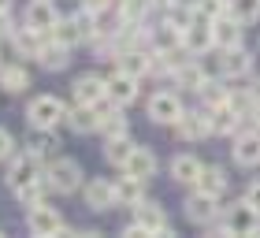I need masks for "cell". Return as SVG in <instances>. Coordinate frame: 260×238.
<instances>
[{
	"label": "cell",
	"mask_w": 260,
	"mask_h": 238,
	"mask_svg": "<svg viewBox=\"0 0 260 238\" xmlns=\"http://www.w3.org/2000/svg\"><path fill=\"white\" fill-rule=\"evenodd\" d=\"M26 119H30L34 130H52L56 123H63V119H67V108H63L60 97H52V93H41V97L30 101Z\"/></svg>",
	"instance_id": "obj_1"
},
{
	"label": "cell",
	"mask_w": 260,
	"mask_h": 238,
	"mask_svg": "<svg viewBox=\"0 0 260 238\" xmlns=\"http://www.w3.org/2000/svg\"><path fill=\"white\" fill-rule=\"evenodd\" d=\"M182 45L190 49L193 56H205L212 45H216V38H212V22H201V19H193L190 26L182 30Z\"/></svg>",
	"instance_id": "obj_9"
},
{
	"label": "cell",
	"mask_w": 260,
	"mask_h": 238,
	"mask_svg": "<svg viewBox=\"0 0 260 238\" xmlns=\"http://www.w3.org/2000/svg\"><path fill=\"white\" fill-rule=\"evenodd\" d=\"M227 11L238 22H253L260 15V0H227Z\"/></svg>",
	"instance_id": "obj_31"
},
{
	"label": "cell",
	"mask_w": 260,
	"mask_h": 238,
	"mask_svg": "<svg viewBox=\"0 0 260 238\" xmlns=\"http://www.w3.org/2000/svg\"><path fill=\"white\" fill-rule=\"evenodd\" d=\"M45 186H49V183H41V178H34V183H26V186H19L15 190V194H19V201H22V205H41V194H45Z\"/></svg>",
	"instance_id": "obj_33"
},
{
	"label": "cell",
	"mask_w": 260,
	"mask_h": 238,
	"mask_svg": "<svg viewBox=\"0 0 260 238\" xmlns=\"http://www.w3.org/2000/svg\"><path fill=\"white\" fill-rule=\"evenodd\" d=\"M152 4H164V8H171V4H175V0H152Z\"/></svg>",
	"instance_id": "obj_40"
},
{
	"label": "cell",
	"mask_w": 260,
	"mask_h": 238,
	"mask_svg": "<svg viewBox=\"0 0 260 238\" xmlns=\"http://www.w3.org/2000/svg\"><path fill=\"white\" fill-rule=\"evenodd\" d=\"M138 93H141L138 78H134V75H126V71H115V75L108 78V101H115L119 108H123V104H134V101H138Z\"/></svg>",
	"instance_id": "obj_7"
},
{
	"label": "cell",
	"mask_w": 260,
	"mask_h": 238,
	"mask_svg": "<svg viewBox=\"0 0 260 238\" xmlns=\"http://www.w3.org/2000/svg\"><path fill=\"white\" fill-rule=\"evenodd\" d=\"M119 71L141 78L145 71H152V56H149L145 49H123V56H119Z\"/></svg>",
	"instance_id": "obj_21"
},
{
	"label": "cell",
	"mask_w": 260,
	"mask_h": 238,
	"mask_svg": "<svg viewBox=\"0 0 260 238\" xmlns=\"http://www.w3.org/2000/svg\"><path fill=\"white\" fill-rule=\"evenodd\" d=\"M256 123H260V115H256Z\"/></svg>",
	"instance_id": "obj_42"
},
{
	"label": "cell",
	"mask_w": 260,
	"mask_h": 238,
	"mask_svg": "<svg viewBox=\"0 0 260 238\" xmlns=\"http://www.w3.org/2000/svg\"><path fill=\"white\" fill-rule=\"evenodd\" d=\"M82 8L97 15V11H108V8H112V0H82Z\"/></svg>",
	"instance_id": "obj_38"
},
{
	"label": "cell",
	"mask_w": 260,
	"mask_h": 238,
	"mask_svg": "<svg viewBox=\"0 0 260 238\" xmlns=\"http://www.w3.org/2000/svg\"><path fill=\"white\" fill-rule=\"evenodd\" d=\"M253 71V56L242 49V45H234V49H223L219 56V78H245Z\"/></svg>",
	"instance_id": "obj_6"
},
{
	"label": "cell",
	"mask_w": 260,
	"mask_h": 238,
	"mask_svg": "<svg viewBox=\"0 0 260 238\" xmlns=\"http://www.w3.org/2000/svg\"><path fill=\"white\" fill-rule=\"evenodd\" d=\"M212 38H216L219 49H234V45H242V22L231 15V11H223V15L212 22Z\"/></svg>",
	"instance_id": "obj_11"
},
{
	"label": "cell",
	"mask_w": 260,
	"mask_h": 238,
	"mask_svg": "<svg viewBox=\"0 0 260 238\" xmlns=\"http://www.w3.org/2000/svg\"><path fill=\"white\" fill-rule=\"evenodd\" d=\"M245 201H249V205L260 212V178H253V183H249V190H245Z\"/></svg>",
	"instance_id": "obj_37"
},
{
	"label": "cell",
	"mask_w": 260,
	"mask_h": 238,
	"mask_svg": "<svg viewBox=\"0 0 260 238\" xmlns=\"http://www.w3.org/2000/svg\"><path fill=\"white\" fill-rule=\"evenodd\" d=\"M41 38H45V34H38L34 26H22V30H15V34H11L15 49H19V52H26V56H38V52H41V45H45Z\"/></svg>",
	"instance_id": "obj_28"
},
{
	"label": "cell",
	"mask_w": 260,
	"mask_h": 238,
	"mask_svg": "<svg viewBox=\"0 0 260 238\" xmlns=\"http://www.w3.org/2000/svg\"><path fill=\"white\" fill-rule=\"evenodd\" d=\"M182 112H186V108H182V101L175 97V93H156V97L149 101V119H152V123H168V127H175Z\"/></svg>",
	"instance_id": "obj_5"
},
{
	"label": "cell",
	"mask_w": 260,
	"mask_h": 238,
	"mask_svg": "<svg viewBox=\"0 0 260 238\" xmlns=\"http://www.w3.org/2000/svg\"><path fill=\"white\" fill-rule=\"evenodd\" d=\"M11 153H15V141H11L8 130H0V160H8Z\"/></svg>",
	"instance_id": "obj_36"
},
{
	"label": "cell",
	"mask_w": 260,
	"mask_h": 238,
	"mask_svg": "<svg viewBox=\"0 0 260 238\" xmlns=\"http://www.w3.org/2000/svg\"><path fill=\"white\" fill-rule=\"evenodd\" d=\"M175 82L201 93V86L208 82V75H205V67H201V64H182V67H175Z\"/></svg>",
	"instance_id": "obj_26"
},
{
	"label": "cell",
	"mask_w": 260,
	"mask_h": 238,
	"mask_svg": "<svg viewBox=\"0 0 260 238\" xmlns=\"http://www.w3.org/2000/svg\"><path fill=\"white\" fill-rule=\"evenodd\" d=\"M134 223L145 234H171L168 227V216L156 209V205H149V201H138V209H134Z\"/></svg>",
	"instance_id": "obj_8"
},
{
	"label": "cell",
	"mask_w": 260,
	"mask_h": 238,
	"mask_svg": "<svg viewBox=\"0 0 260 238\" xmlns=\"http://www.w3.org/2000/svg\"><path fill=\"white\" fill-rule=\"evenodd\" d=\"M186 220H190V223H212V220H216V197L197 190V194L186 201Z\"/></svg>",
	"instance_id": "obj_17"
},
{
	"label": "cell",
	"mask_w": 260,
	"mask_h": 238,
	"mask_svg": "<svg viewBox=\"0 0 260 238\" xmlns=\"http://www.w3.org/2000/svg\"><path fill=\"white\" fill-rule=\"evenodd\" d=\"M130 153H134V141H130L126 134H119V138H108V145H104V160H108L112 168H126Z\"/></svg>",
	"instance_id": "obj_22"
},
{
	"label": "cell",
	"mask_w": 260,
	"mask_h": 238,
	"mask_svg": "<svg viewBox=\"0 0 260 238\" xmlns=\"http://www.w3.org/2000/svg\"><path fill=\"white\" fill-rule=\"evenodd\" d=\"M101 127H104V138H119V134H126V119L119 115V108H112L108 115H101Z\"/></svg>",
	"instance_id": "obj_34"
},
{
	"label": "cell",
	"mask_w": 260,
	"mask_h": 238,
	"mask_svg": "<svg viewBox=\"0 0 260 238\" xmlns=\"http://www.w3.org/2000/svg\"><path fill=\"white\" fill-rule=\"evenodd\" d=\"M38 64L49 67V71H63L67 67V45L63 41H45L41 52H38Z\"/></svg>",
	"instance_id": "obj_23"
},
{
	"label": "cell",
	"mask_w": 260,
	"mask_h": 238,
	"mask_svg": "<svg viewBox=\"0 0 260 238\" xmlns=\"http://www.w3.org/2000/svg\"><path fill=\"white\" fill-rule=\"evenodd\" d=\"M201 164L193 153H179V157L171 160V178L175 183H182V186H197V178H201Z\"/></svg>",
	"instance_id": "obj_15"
},
{
	"label": "cell",
	"mask_w": 260,
	"mask_h": 238,
	"mask_svg": "<svg viewBox=\"0 0 260 238\" xmlns=\"http://www.w3.org/2000/svg\"><path fill=\"white\" fill-rule=\"evenodd\" d=\"M26 223H30V231H34V234H67L63 216H60L56 209H49V205H34Z\"/></svg>",
	"instance_id": "obj_4"
},
{
	"label": "cell",
	"mask_w": 260,
	"mask_h": 238,
	"mask_svg": "<svg viewBox=\"0 0 260 238\" xmlns=\"http://www.w3.org/2000/svg\"><path fill=\"white\" fill-rule=\"evenodd\" d=\"M45 175H49V178H45L49 190H56V194H75V190L82 186V168L75 160H56Z\"/></svg>",
	"instance_id": "obj_3"
},
{
	"label": "cell",
	"mask_w": 260,
	"mask_h": 238,
	"mask_svg": "<svg viewBox=\"0 0 260 238\" xmlns=\"http://www.w3.org/2000/svg\"><path fill=\"white\" fill-rule=\"evenodd\" d=\"M249 93H253V97L260 101V78H256V82H253V86H249Z\"/></svg>",
	"instance_id": "obj_39"
},
{
	"label": "cell",
	"mask_w": 260,
	"mask_h": 238,
	"mask_svg": "<svg viewBox=\"0 0 260 238\" xmlns=\"http://www.w3.org/2000/svg\"><path fill=\"white\" fill-rule=\"evenodd\" d=\"M227 11V0H193V19L201 22H216Z\"/></svg>",
	"instance_id": "obj_30"
},
{
	"label": "cell",
	"mask_w": 260,
	"mask_h": 238,
	"mask_svg": "<svg viewBox=\"0 0 260 238\" xmlns=\"http://www.w3.org/2000/svg\"><path fill=\"white\" fill-rule=\"evenodd\" d=\"M234 160L242 168H256L260 164V134H242L234 141Z\"/></svg>",
	"instance_id": "obj_20"
},
{
	"label": "cell",
	"mask_w": 260,
	"mask_h": 238,
	"mask_svg": "<svg viewBox=\"0 0 260 238\" xmlns=\"http://www.w3.org/2000/svg\"><path fill=\"white\" fill-rule=\"evenodd\" d=\"M141 186H145V178L126 175L123 183H115V201H119V205H138L141 201Z\"/></svg>",
	"instance_id": "obj_27"
},
{
	"label": "cell",
	"mask_w": 260,
	"mask_h": 238,
	"mask_svg": "<svg viewBox=\"0 0 260 238\" xmlns=\"http://www.w3.org/2000/svg\"><path fill=\"white\" fill-rule=\"evenodd\" d=\"M175 130H179V138L197 141V138H205L212 130V119H208V112H182L179 123H175Z\"/></svg>",
	"instance_id": "obj_14"
},
{
	"label": "cell",
	"mask_w": 260,
	"mask_h": 238,
	"mask_svg": "<svg viewBox=\"0 0 260 238\" xmlns=\"http://www.w3.org/2000/svg\"><path fill=\"white\" fill-rule=\"evenodd\" d=\"M152 0H119V11H123V19L126 22H141V15L149 11Z\"/></svg>",
	"instance_id": "obj_35"
},
{
	"label": "cell",
	"mask_w": 260,
	"mask_h": 238,
	"mask_svg": "<svg viewBox=\"0 0 260 238\" xmlns=\"http://www.w3.org/2000/svg\"><path fill=\"white\" fill-rule=\"evenodd\" d=\"M56 22H60V15H56L52 0H34V4L26 8V26H34L38 34H52Z\"/></svg>",
	"instance_id": "obj_10"
},
{
	"label": "cell",
	"mask_w": 260,
	"mask_h": 238,
	"mask_svg": "<svg viewBox=\"0 0 260 238\" xmlns=\"http://www.w3.org/2000/svg\"><path fill=\"white\" fill-rule=\"evenodd\" d=\"M260 231V212L249 201H234L223 209V234H253Z\"/></svg>",
	"instance_id": "obj_2"
},
{
	"label": "cell",
	"mask_w": 260,
	"mask_h": 238,
	"mask_svg": "<svg viewBox=\"0 0 260 238\" xmlns=\"http://www.w3.org/2000/svg\"><path fill=\"white\" fill-rule=\"evenodd\" d=\"M197 190H201V194H212V197H219L223 190H227V171H223V168H201Z\"/></svg>",
	"instance_id": "obj_25"
},
{
	"label": "cell",
	"mask_w": 260,
	"mask_h": 238,
	"mask_svg": "<svg viewBox=\"0 0 260 238\" xmlns=\"http://www.w3.org/2000/svg\"><path fill=\"white\" fill-rule=\"evenodd\" d=\"M208 119H212V130H216V134H234V130H238V123H242V115L234 112L231 104H219V108H212Z\"/></svg>",
	"instance_id": "obj_24"
},
{
	"label": "cell",
	"mask_w": 260,
	"mask_h": 238,
	"mask_svg": "<svg viewBox=\"0 0 260 238\" xmlns=\"http://www.w3.org/2000/svg\"><path fill=\"white\" fill-rule=\"evenodd\" d=\"M86 205H89L93 212H104V209L119 205V201H115V183H104V178H93V183L86 186Z\"/></svg>",
	"instance_id": "obj_16"
},
{
	"label": "cell",
	"mask_w": 260,
	"mask_h": 238,
	"mask_svg": "<svg viewBox=\"0 0 260 238\" xmlns=\"http://www.w3.org/2000/svg\"><path fill=\"white\" fill-rule=\"evenodd\" d=\"M67 123H71V130H78V134H89V130L101 127V115H97L93 104H75V108L67 112Z\"/></svg>",
	"instance_id": "obj_18"
},
{
	"label": "cell",
	"mask_w": 260,
	"mask_h": 238,
	"mask_svg": "<svg viewBox=\"0 0 260 238\" xmlns=\"http://www.w3.org/2000/svg\"><path fill=\"white\" fill-rule=\"evenodd\" d=\"M38 160H41V157H34L30 149L22 153V157H15V160H11V171H8V183H11V190H19V186L34 183V178H41V175H38Z\"/></svg>",
	"instance_id": "obj_12"
},
{
	"label": "cell",
	"mask_w": 260,
	"mask_h": 238,
	"mask_svg": "<svg viewBox=\"0 0 260 238\" xmlns=\"http://www.w3.org/2000/svg\"><path fill=\"white\" fill-rule=\"evenodd\" d=\"M0 11H8V0H0Z\"/></svg>",
	"instance_id": "obj_41"
},
{
	"label": "cell",
	"mask_w": 260,
	"mask_h": 238,
	"mask_svg": "<svg viewBox=\"0 0 260 238\" xmlns=\"http://www.w3.org/2000/svg\"><path fill=\"white\" fill-rule=\"evenodd\" d=\"M108 97V82L97 75H82L75 78V104H97Z\"/></svg>",
	"instance_id": "obj_13"
},
{
	"label": "cell",
	"mask_w": 260,
	"mask_h": 238,
	"mask_svg": "<svg viewBox=\"0 0 260 238\" xmlns=\"http://www.w3.org/2000/svg\"><path fill=\"white\" fill-rule=\"evenodd\" d=\"M0 86H4L8 93H22V90L30 86L26 67H0Z\"/></svg>",
	"instance_id": "obj_29"
},
{
	"label": "cell",
	"mask_w": 260,
	"mask_h": 238,
	"mask_svg": "<svg viewBox=\"0 0 260 238\" xmlns=\"http://www.w3.org/2000/svg\"><path fill=\"white\" fill-rule=\"evenodd\" d=\"M126 175H138V178H149L156 175V157H152L149 149H141V145H134V153H130V160H126Z\"/></svg>",
	"instance_id": "obj_19"
},
{
	"label": "cell",
	"mask_w": 260,
	"mask_h": 238,
	"mask_svg": "<svg viewBox=\"0 0 260 238\" xmlns=\"http://www.w3.org/2000/svg\"><path fill=\"white\" fill-rule=\"evenodd\" d=\"M201 93H205V101L212 104V108H219V104H227V97H231V90L223 86L219 78H208L205 86H201Z\"/></svg>",
	"instance_id": "obj_32"
}]
</instances>
